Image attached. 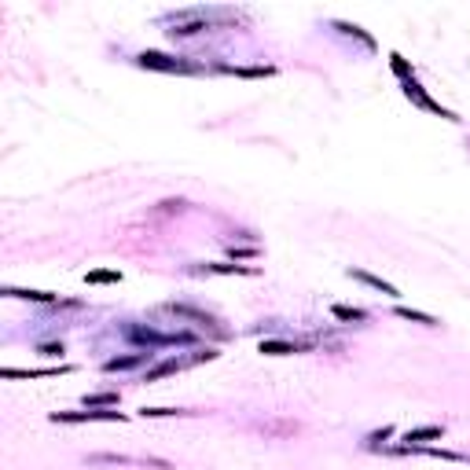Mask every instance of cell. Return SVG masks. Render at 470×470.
<instances>
[{"instance_id":"obj_12","label":"cell","mask_w":470,"mask_h":470,"mask_svg":"<svg viewBox=\"0 0 470 470\" xmlns=\"http://www.w3.org/2000/svg\"><path fill=\"white\" fill-rule=\"evenodd\" d=\"M191 272H206V275H258V268H246V265H202V268H191Z\"/></svg>"},{"instance_id":"obj_22","label":"cell","mask_w":470,"mask_h":470,"mask_svg":"<svg viewBox=\"0 0 470 470\" xmlns=\"http://www.w3.org/2000/svg\"><path fill=\"white\" fill-rule=\"evenodd\" d=\"M390 434H393V426H382V434H371V437H368V444H375V441H386Z\"/></svg>"},{"instance_id":"obj_5","label":"cell","mask_w":470,"mask_h":470,"mask_svg":"<svg viewBox=\"0 0 470 470\" xmlns=\"http://www.w3.org/2000/svg\"><path fill=\"white\" fill-rule=\"evenodd\" d=\"M52 422H125L121 412H52Z\"/></svg>"},{"instance_id":"obj_18","label":"cell","mask_w":470,"mask_h":470,"mask_svg":"<svg viewBox=\"0 0 470 470\" xmlns=\"http://www.w3.org/2000/svg\"><path fill=\"white\" fill-rule=\"evenodd\" d=\"M228 74H239V77H272V67H224Z\"/></svg>"},{"instance_id":"obj_6","label":"cell","mask_w":470,"mask_h":470,"mask_svg":"<svg viewBox=\"0 0 470 470\" xmlns=\"http://www.w3.org/2000/svg\"><path fill=\"white\" fill-rule=\"evenodd\" d=\"M265 356H294V353H309V341H287V338H268L261 341Z\"/></svg>"},{"instance_id":"obj_21","label":"cell","mask_w":470,"mask_h":470,"mask_svg":"<svg viewBox=\"0 0 470 470\" xmlns=\"http://www.w3.org/2000/svg\"><path fill=\"white\" fill-rule=\"evenodd\" d=\"M40 356H62V346H55V341H48V346H37Z\"/></svg>"},{"instance_id":"obj_7","label":"cell","mask_w":470,"mask_h":470,"mask_svg":"<svg viewBox=\"0 0 470 470\" xmlns=\"http://www.w3.org/2000/svg\"><path fill=\"white\" fill-rule=\"evenodd\" d=\"M165 312L184 316V319H195V327H213V331H221V327H217V319H213L209 312H202V309H195V305H177V302H169Z\"/></svg>"},{"instance_id":"obj_9","label":"cell","mask_w":470,"mask_h":470,"mask_svg":"<svg viewBox=\"0 0 470 470\" xmlns=\"http://www.w3.org/2000/svg\"><path fill=\"white\" fill-rule=\"evenodd\" d=\"M444 437V426H415V430H408L404 434V441H408V448H415V444H422V441H441Z\"/></svg>"},{"instance_id":"obj_16","label":"cell","mask_w":470,"mask_h":470,"mask_svg":"<svg viewBox=\"0 0 470 470\" xmlns=\"http://www.w3.org/2000/svg\"><path fill=\"white\" fill-rule=\"evenodd\" d=\"M84 283H121V272L118 268H99V272H89Z\"/></svg>"},{"instance_id":"obj_1","label":"cell","mask_w":470,"mask_h":470,"mask_svg":"<svg viewBox=\"0 0 470 470\" xmlns=\"http://www.w3.org/2000/svg\"><path fill=\"white\" fill-rule=\"evenodd\" d=\"M217 356H221L217 349H202V353H195V356H169V360H162V364L147 368V371H143V382H158V378H165V375H177V371H184V368H191V364L217 360Z\"/></svg>"},{"instance_id":"obj_17","label":"cell","mask_w":470,"mask_h":470,"mask_svg":"<svg viewBox=\"0 0 470 470\" xmlns=\"http://www.w3.org/2000/svg\"><path fill=\"white\" fill-rule=\"evenodd\" d=\"M118 393H89L84 397V408H114Z\"/></svg>"},{"instance_id":"obj_4","label":"cell","mask_w":470,"mask_h":470,"mask_svg":"<svg viewBox=\"0 0 470 470\" xmlns=\"http://www.w3.org/2000/svg\"><path fill=\"white\" fill-rule=\"evenodd\" d=\"M404 96H408L415 106H422V111H430V114H437V118H448V121H459V114L456 111H444V106L441 103H434L430 96H426V89H422V84L412 77V81H404Z\"/></svg>"},{"instance_id":"obj_15","label":"cell","mask_w":470,"mask_h":470,"mask_svg":"<svg viewBox=\"0 0 470 470\" xmlns=\"http://www.w3.org/2000/svg\"><path fill=\"white\" fill-rule=\"evenodd\" d=\"M331 316L349 319V324H360V319H368V312H364V309H353V305H331Z\"/></svg>"},{"instance_id":"obj_3","label":"cell","mask_w":470,"mask_h":470,"mask_svg":"<svg viewBox=\"0 0 470 470\" xmlns=\"http://www.w3.org/2000/svg\"><path fill=\"white\" fill-rule=\"evenodd\" d=\"M125 338L136 341V346H143L147 353H151L155 346H173V341H191V334H162V331H151V327H125Z\"/></svg>"},{"instance_id":"obj_19","label":"cell","mask_w":470,"mask_h":470,"mask_svg":"<svg viewBox=\"0 0 470 470\" xmlns=\"http://www.w3.org/2000/svg\"><path fill=\"white\" fill-rule=\"evenodd\" d=\"M140 415L143 419H165V415H191V412H184V408H140Z\"/></svg>"},{"instance_id":"obj_2","label":"cell","mask_w":470,"mask_h":470,"mask_svg":"<svg viewBox=\"0 0 470 470\" xmlns=\"http://www.w3.org/2000/svg\"><path fill=\"white\" fill-rule=\"evenodd\" d=\"M136 67L158 70V74H199L195 62L177 59V55H162V52H140V55H136Z\"/></svg>"},{"instance_id":"obj_13","label":"cell","mask_w":470,"mask_h":470,"mask_svg":"<svg viewBox=\"0 0 470 470\" xmlns=\"http://www.w3.org/2000/svg\"><path fill=\"white\" fill-rule=\"evenodd\" d=\"M151 356V353H133V356H114V360H106L103 364V371H129V368H136V364H143V360Z\"/></svg>"},{"instance_id":"obj_11","label":"cell","mask_w":470,"mask_h":470,"mask_svg":"<svg viewBox=\"0 0 470 470\" xmlns=\"http://www.w3.org/2000/svg\"><path fill=\"white\" fill-rule=\"evenodd\" d=\"M0 294H8V297H23V302H37V305H52V302H55V294H48V290H18V287H4Z\"/></svg>"},{"instance_id":"obj_10","label":"cell","mask_w":470,"mask_h":470,"mask_svg":"<svg viewBox=\"0 0 470 470\" xmlns=\"http://www.w3.org/2000/svg\"><path fill=\"white\" fill-rule=\"evenodd\" d=\"M70 364H62V368H33V371H18V368H4L0 375L4 378H48V375H67Z\"/></svg>"},{"instance_id":"obj_20","label":"cell","mask_w":470,"mask_h":470,"mask_svg":"<svg viewBox=\"0 0 470 470\" xmlns=\"http://www.w3.org/2000/svg\"><path fill=\"white\" fill-rule=\"evenodd\" d=\"M390 62H393V70H397L404 81H412V67L404 62V55H397V52H393V55H390Z\"/></svg>"},{"instance_id":"obj_14","label":"cell","mask_w":470,"mask_h":470,"mask_svg":"<svg viewBox=\"0 0 470 470\" xmlns=\"http://www.w3.org/2000/svg\"><path fill=\"white\" fill-rule=\"evenodd\" d=\"M400 319H412V324H422V327H437V319L430 316V312H419V309H404V305H397L393 309Z\"/></svg>"},{"instance_id":"obj_8","label":"cell","mask_w":470,"mask_h":470,"mask_svg":"<svg viewBox=\"0 0 470 470\" xmlns=\"http://www.w3.org/2000/svg\"><path fill=\"white\" fill-rule=\"evenodd\" d=\"M346 275H349V280H356V283H368L371 290H382L386 297H397V294H400V290H397L393 283H386V280H382V275H371V272H364V268H349Z\"/></svg>"}]
</instances>
